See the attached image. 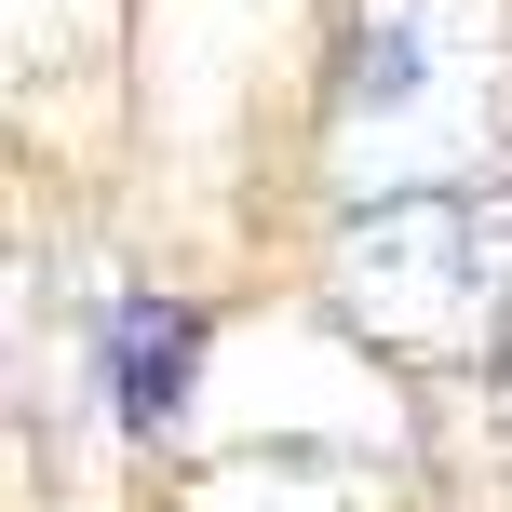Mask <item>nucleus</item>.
<instances>
[{"instance_id":"obj_2","label":"nucleus","mask_w":512,"mask_h":512,"mask_svg":"<svg viewBox=\"0 0 512 512\" xmlns=\"http://www.w3.org/2000/svg\"><path fill=\"white\" fill-rule=\"evenodd\" d=\"M324 310L378 364H405V378H486V364H512V176L337 216Z\"/></svg>"},{"instance_id":"obj_4","label":"nucleus","mask_w":512,"mask_h":512,"mask_svg":"<svg viewBox=\"0 0 512 512\" xmlns=\"http://www.w3.org/2000/svg\"><path fill=\"white\" fill-rule=\"evenodd\" d=\"M189 512H364L337 472H310V459H243V472H216Z\"/></svg>"},{"instance_id":"obj_1","label":"nucleus","mask_w":512,"mask_h":512,"mask_svg":"<svg viewBox=\"0 0 512 512\" xmlns=\"http://www.w3.org/2000/svg\"><path fill=\"white\" fill-rule=\"evenodd\" d=\"M499 176H512V0H351V41L324 81L337 216Z\"/></svg>"},{"instance_id":"obj_3","label":"nucleus","mask_w":512,"mask_h":512,"mask_svg":"<svg viewBox=\"0 0 512 512\" xmlns=\"http://www.w3.org/2000/svg\"><path fill=\"white\" fill-rule=\"evenodd\" d=\"M189 351H203V324L176 297H108V405H122V432L189 418Z\"/></svg>"}]
</instances>
